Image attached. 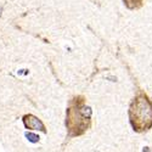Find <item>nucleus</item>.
I'll return each mask as SVG.
<instances>
[{"instance_id": "4", "label": "nucleus", "mask_w": 152, "mask_h": 152, "mask_svg": "<svg viewBox=\"0 0 152 152\" xmlns=\"http://www.w3.org/2000/svg\"><path fill=\"white\" fill-rule=\"evenodd\" d=\"M123 1L129 9H136L142 5V0H123Z\"/></svg>"}, {"instance_id": "6", "label": "nucleus", "mask_w": 152, "mask_h": 152, "mask_svg": "<svg viewBox=\"0 0 152 152\" xmlns=\"http://www.w3.org/2000/svg\"><path fill=\"white\" fill-rule=\"evenodd\" d=\"M0 16H1V9H0Z\"/></svg>"}, {"instance_id": "1", "label": "nucleus", "mask_w": 152, "mask_h": 152, "mask_svg": "<svg viewBox=\"0 0 152 152\" xmlns=\"http://www.w3.org/2000/svg\"><path fill=\"white\" fill-rule=\"evenodd\" d=\"M129 118L136 132H145L152 126V104L144 94H139L130 105Z\"/></svg>"}, {"instance_id": "5", "label": "nucleus", "mask_w": 152, "mask_h": 152, "mask_svg": "<svg viewBox=\"0 0 152 152\" xmlns=\"http://www.w3.org/2000/svg\"><path fill=\"white\" fill-rule=\"evenodd\" d=\"M24 136H26L27 139H28V141H31V142H33V144H35V142H38V141H39V136H38L37 134H33V133H26V134H24Z\"/></svg>"}, {"instance_id": "3", "label": "nucleus", "mask_w": 152, "mask_h": 152, "mask_svg": "<svg viewBox=\"0 0 152 152\" xmlns=\"http://www.w3.org/2000/svg\"><path fill=\"white\" fill-rule=\"evenodd\" d=\"M23 123H24V126H26L27 129H32V130H40V132H46L45 129V126L43 124V122L33 116V115H26L23 117Z\"/></svg>"}, {"instance_id": "2", "label": "nucleus", "mask_w": 152, "mask_h": 152, "mask_svg": "<svg viewBox=\"0 0 152 152\" xmlns=\"http://www.w3.org/2000/svg\"><path fill=\"white\" fill-rule=\"evenodd\" d=\"M90 116H91V108L89 106L83 105V102L78 104L77 101H74L73 106H71L67 110L66 125L68 128L69 135L83 134L89 126Z\"/></svg>"}]
</instances>
